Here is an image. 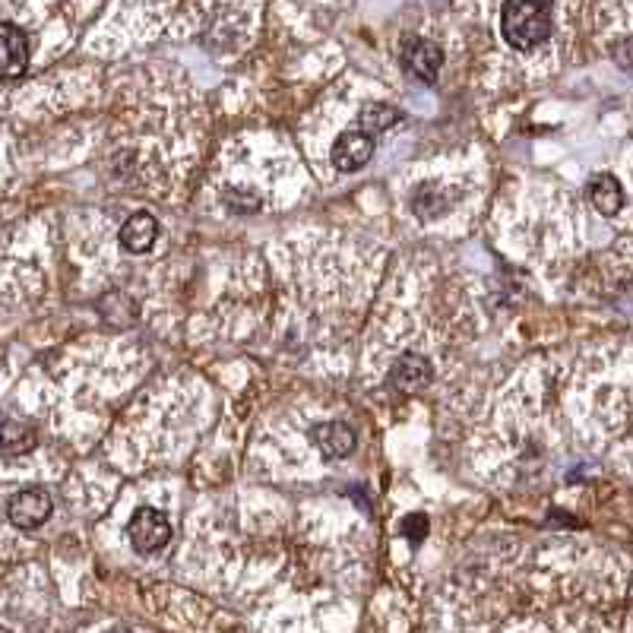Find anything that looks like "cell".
Here are the masks:
<instances>
[{"label": "cell", "mask_w": 633, "mask_h": 633, "mask_svg": "<svg viewBox=\"0 0 633 633\" xmlns=\"http://www.w3.org/2000/svg\"><path fill=\"white\" fill-rule=\"evenodd\" d=\"M400 61H403V71L415 76L418 83H434L444 67V51L428 38H406Z\"/></svg>", "instance_id": "cell-3"}, {"label": "cell", "mask_w": 633, "mask_h": 633, "mask_svg": "<svg viewBox=\"0 0 633 633\" xmlns=\"http://www.w3.org/2000/svg\"><path fill=\"white\" fill-rule=\"evenodd\" d=\"M159 238V223L150 213H134L121 228V248L130 254H147Z\"/></svg>", "instance_id": "cell-9"}, {"label": "cell", "mask_w": 633, "mask_h": 633, "mask_svg": "<svg viewBox=\"0 0 633 633\" xmlns=\"http://www.w3.org/2000/svg\"><path fill=\"white\" fill-rule=\"evenodd\" d=\"M36 444L38 434L23 421H7L0 428V453L7 456H26L29 450H36Z\"/></svg>", "instance_id": "cell-12"}, {"label": "cell", "mask_w": 633, "mask_h": 633, "mask_svg": "<svg viewBox=\"0 0 633 633\" xmlns=\"http://www.w3.org/2000/svg\"><path fill=\"white\" fill-rule=\"evenodd\" d=\"M586 193H590L593 206H596L602 216H615L624 206V187H621V181L615 175H596L590 181Z\"/></svg>", "instance_id": "cell-10"}, {"label": "cell", "mask_w": 633, "mask_h": 633, "mask_svg": "<svg viewBox=\"0 0 633 633\" xmlns=\"http://www.w3.org/2000/svg\"><path fill=\"white\" fill-rule=\"evenodd\" d=\"M51 510H54V504H51V494L45 488H26V491L13 494L7 504V517L16 529H38L51 517Z\"/></svg>", "instance_id": "cell-4"}, {"label": "cell", "mask_w": 633, "mask_h": 633, "mask_svg": "<svg viewBox=\"0 0 633 633\" xmlns=\"http://www.w3.org/2000/svg\"><path fill=\"white\" fill-rule=\"evenodd\" d=\"M29 67V38L20 26L0 23V79L23 76Z\"/></svg>", "instance_id": "cell-5"}, {"label": "cell", "mask_w": 633, "mask_h": 633, "mask_svg": "<svg viewBox=\"0 0 633 633\" xmlns=\"http://www.w3.org/2000/svg\"><path fill=\"white\" fill-rule=\"evenodd\" d=\"M311 441L327 459H342L355 450V431L345 421H320L311 428Z\"/></svg>", "instance_id": "cell-7"}, {"label": "cell", "mask_w": 633, "mask_h": 633, "mask_svg": "<svg viewBox=\"0 0 633 633\" xmlns=\"http://www.w3.org/2000/svg\"><path fill=\"white\" fill-rule=\"evenodd\" d=\"M428 526H431V522H428L425 514H412V517L403 520V532H406L409 542H421V539L428 535Z\"/></svg>", "instance_id": "cell-13"}, {"label": "cell", "mask_w": 633, "mask_h": 633, "mask_svg": "<svg viewBox=\"0 0 633 633\" xmlns=\"http://www.w3.org/2000/svg\"><path fill=\"white\" fill-rule=\"evenodd\" d=\"M403 121V112L393 109V105H383V102H368L362 112H358V124H362V134L377 137V134H387L390 127H396Z\"/></svg>", "instance_id": "cell-11"}, {"label": "cell", "mask_w": 633, "mask_h": 633, "mask_svg": "<svg viewBox=\"0 0 633 633\" xmlns=\"http://www.w3.org/2000/svg\"><path fill=\"white\" fill-rule=\"evenodd\" d=\"M127 535L140 555H155L159 548H165L172 542V522L165 520L155 507H140V510H134V517L127 522Z\"/></svg>", "instance_id": "cell-2"}, {"label": "cell", "mask_w": 633, "mask_h": 633, "mask_svg": "<svg viewBox=\"0 0 633 633\" xmlns=\"http://www.w3.org/2000/svg\"><path fill=\"white\" fill-rule=\"evenodd\" d=\"M112 633H130V631H121V628H117V631H112Z\"/></svg>", "instance_id": "cell-14"}, {"label": "cell", "mask_w": 633, "mask_h": 633, "mask_svg": "<svg viewBox=\"0 0 633 633\" xmlns=\"http://www.w3.org/2000/svg\"><path fill=\"white\" fill-rule=\"evenodd\" d=\"M434 380V368L425 355H400L390 368V383L403 393H418Z\"/></svg>", "instance_id": "cell-8"}, {"label": "cell", "mask_w": 633, "mask_h": 633, "mask_svg": "<svg viewBox=\"0 0 633 633\" xmlns=\"http://www.w3.org/2000/svg\"><path fill=\"white\" fill-rule=\"evenodd\" d=\"M374 155V137L362 134V130H349L336 140L333 147V165L339 172H358L371 162Z\"/></svg>", "instance_id": "cell-6"}, {"label": "cell", "mask_w": 633, "mask_h": 633, "mask_svg": "<svg viewBox=\"0 0 633 633\" xmlns=\"http://www.w3.org/2000/svg\"><path fill=\"white\" fill-rule=\"evenodd\" d=\"M501 33L517 51H532L552 36V10L545 3H507L501 10Z\"/></svg>", "instance_id": "cell-1"}, {"label": "cell", "mask_w": 633, "mask_h": 633, "mask_svg": "<svg viewBox=\"0 0 633 633\" xmlns=\"http://www.w3.org/2000/svg\"><path fill=\"white\" fill-rule=\"evenodd\" d=\"M0 365H3V352H0Z\"/></svg>", "instance_id": "cell-15"}]
</instances>
